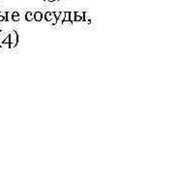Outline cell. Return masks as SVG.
Wrapping results in <instances>:
<instances>
[{"mask_svg": "<svg viewBox=\"0 0 174 174\" xmlns=\"http://www.w3.org/2000/svg\"><path fill=\"white\" fill-rule=\"evenodd\" d=\"M49 22H50V24H52V25H55L56 23H57L58 22H57V19H56L55 17H53L52 19L49 20Z\"/></svg>", "mask_w": 174, "mask_h": 174, "instance_id": "cell-8", "label": "cell"}, {"mask_svg": "<svg viewBox=\"0 0 174 174\" xmlns=\"http://www.w3.org/2000/svg\"><path fill=\"white\" fill-rule=\"evenodd\" d=\"M64 17H65V12H60L59 17H58V19H57V22H64Z\"/></svg>", "mask_w": 174, "mask_h": 174, "instance_id": "cell-6", "label": "cell"}, {"mask_svg": "<svg viewBox=\"0 0 174 174\" xmlns=\"http://www.w3.org/2000/svg\"><path fill=\"white\" fill-rule=\"evenodd\" d=\"M34 19L36 22H41V20L43 19V14H42L41 12H36L34 14Z\"/></svg>", "mask_w": 174, "mask_h": 174, "instance_id": "cell-2", "label": "cell"}, {"mask_svg": "<svg viewBox=\"0 0 174 174\" xmlns=\"http://www.w3.org/2000/svg\"><path fill=\"white\" fill-rule=\"evenodd\" d=\"M74 17H76L74 12H70V22L71 23H73L74 22Z\"/></svg>", "mask_w": 174, "mask_h": 174, "instance_id": "cell-7", "label": "cell"}, {"mask_svg": "<svg viewBox=\"0 0 174 174\" xmlns=\"http://www.w3.org/2000/svg\"><path fill=\"white\" fill-rule=\"evenodd\" d=\"M74 14H76V16L81 17L82 19H83V16H84V13H83V12H74Z\"/></svg>", "mask_w": 174, "mask_h": 174, "instance_id": "cell-11", "label": "cell"}, {"mask_svg": "<svg viewBox=\"0 0 174 174\" xmlns=\"http://www.w3.org/2000/svg\"><path fill=\"white\" fill-rule=\"evenodd\" d=\"M25 19L27 22H31V20L34 19V13H31V12H27L25 14Z\"/></svg>", "mask_w": 174, "mask_h": 174, "instance_id": "cell-3", "label": "cell"}, {"mask_svg": "<svg viewBox=\"0 0 174 174\" xmlns=\"http://www.w3.org/2000/svg\"><path fill=\"white\" fill-rule=\"evenodd\" d=\"M56 1H58V0H56Z\"/></svg>", "mask_w": 174, "mask_h": 174, "instance_id": "cell-15", "label": "cell"}, {"mask_svg": "<svg viewBox=\"0 0 174 174\" xmlns=\"http://www.w3.org/2000/svg\"><path fill=\"white\" fill-rule=\"evenodd\" d=\"M8 36L9 35H7L4 31H2L1 30V31H0V44H1L2 42H4V40L8 37Z\"/></svg>", "mask_w": 174, "mask_h": 174, "instance_id": "cell-5", "label": "cell"}, {"mask_svg": "<svg viewBox=\"0 0 174 174\" xmlns=\"http://www.w3.org/2000/svg\"><path fill=\"white\" fill-rule=\"evenodd\" d=\"M59 14H60V12H54V13H53V15H54V17H56V19H58Z\"/></svg>", "mask_w": 174, "mask_h": 174, "instance_id": "cell-13", "label": "cell"}, {"mask_svg": "<svg viewBox=\"0 0 174 174\" xmlns=\"http://www.w3.org/2000/svg\"><path fill=\"white\" fill-rule=\"evenodd\" d=\"M53 17H54V15H53V13H52V12H47V13L45 14V19H46L47 22H49Z\"/></svg>", "mask_w": 174, "mask_h": 174, "instance_id": "cell-4", "label": "cell"}, {"mask_svg": "<svg viewBox=\"0 0 174 174\" xmlns=\"http://www.w3.org/2000/svg\"><path fill=\"white\" fill-rule=\"evenodd\" d=\"M47 1H49V2H54V1H56V0H47Z\"/></svg>", "mask_w": 174, "mask_h": 174, "instance_id": "cell-14", "label": "cell"}, {"mask_svg": "<svg viewBox=\"0 0 174 174\" xmlns=\"http://www.w3.org/2000/svg\"><path fill=\"white\" fill-rule=\"evenodd\" d=\"M9 41H10V47H15L17 45V42H19V35H17V33L16 30H13L10 35H9Z\"/></svg>", "mask_w": 174, "mask_h": 174, "instance_id": "cell-1", "label": "cell"}, {"mask_svg": "<svg viewBox=\"0 0 174 174\" xmlns=\"http://www.w3.org/2000/svg\"><path fill=\"white\" fill-rule=\"evenodd\" d=\"M12 19H13L14 22H19V16H14V17H12Z\"/></svg>", "mask_w": 174, "mask_h": 174, "instance_id": "cell-12", "label": "cell"}, {"mask_svg": "<svg viewBox=\"0 0 174 174\" xmlns=\"http://www.w3.org/2000/svg\"><path fill=\"white\" fill-rule=\"evenodd\" d=\"M5 19L7 20V22H9V20H11V19H12V13H6V17H5Z\"/></svg>", "mask_w": 174, "mask_h": 174, "instance_id": "cell-9", "label": "cell"}, {"mask_svg": "<svg viewBox=\"0 0 174 174\" xmlns=\"http://www.w3.org/2000/svg\"><path fill=\"white\" fill-rule=\"evenodd\" d=\"M74 22H83V19L79 16H76L74 17Z\"/></svg>", "mask_w": 174, "mask_h": 174, "instance_id": "cell-10", "label": "cell"}]
</instances>
